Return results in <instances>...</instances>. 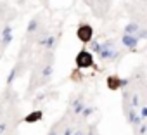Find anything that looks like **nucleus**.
<instances>
[{
    "label": "nucleus",
    "mask_w": 147,
    "mask_h": 135,
    "mask_svg": "<svg viewBox=\"0 0 147 135\" xmlns=\"http://www.w3.org/2000/svg\"><path fill=\"white\" fill-rule=\"evenodd\" d=\"M76 64H78V68H90L94 64V57L87 50H83L76 55Z\"/></svg>",
    "instance_id": "obj_1"
},
{
    "label": "nucleus",
    "mask_w": 147,
    "mask_h": 135,
    "mask_svg": "<svg viewBox=\"0 0 147 135\" xmlns=\"http://www.w3.org/2000/svg\"><path fill=\"white\" fill-rule=\"evenodd\" d=\"M78 38H80L82 42H88V40L92 38V28H88V26L80 28V31H78Z\"/></svg>",
    "instance_id": "obj_2"
}]
</instances>
